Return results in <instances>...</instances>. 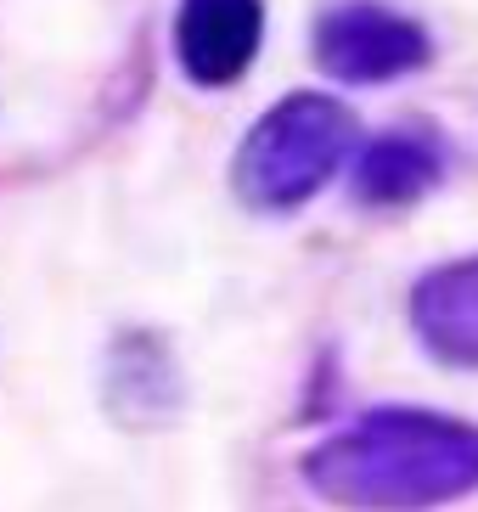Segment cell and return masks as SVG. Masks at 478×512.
I'll return each instance as SVG.
<instances>
[{
  "mask_svg": "<svg viewBox=\"0 0 478 512\" xmlns=\"http://www.w3.org/2000/svg\"><path fill=\"white\" fill-rule=\"evenodd\" d=\"M315 496L349 512H422L478 490V428L462 417L383 406L304 456Z\"/></svg>",
  "mask_w": 478,
  "mask_h": 512,
  "instance_id": "1",
  "label": "cell"
},
{
  "mask_svg": "<svg viewBox=\"0 0 478 512\" xmlns=\"http://www.w3.org/2000/svg\"><path fill=\"white\" fill-rule=\"evenodd\" d=\"M355 113L332 96H315L299 91L276 102L265 119L248 130L237 152V197L248 209H265V214H287L310 203L321 186L344 169V158L355 152Z\"/></svg>",
  "mask_w": 478,
  "mask_h": 512,
  "instance_id": "2",
  "label": "cell"
},
{
  "mask_svg": "<svg viewBox=\"0 0 478 512\" xmlns=\"http://www.w3.org/2000/svg\"><path fill=\"white\" fill-rule=\"evenodd\" d=\"M428 57H434L428 29L411 23L405 12L377 6V0H349V6L321 17V29H315L321 74L344 79V85H389V79L417 74Z\"/></svg>",
  "mask_w": 478,
  "mask_h": 512,
  "instance_id": "3",
  "label": "cell"
},
{
  "mask_svg": "<svg viewBox=\"0 0 478 512\" xmlns=\"http://www.w3.org/2000/svg\"><path fill=\"white\" fill-rule=\"evenodd\" d=\"M259 40H265V6L259 0H180L175 62L203 91L237 85L254 68Z\"/></svg>",
  "mask_w": 478,
  "mask_h": 512,
  "instance_id": "4",
  "label": "cell"
},
{
  "mask_svg": "<svg viewBox=\"0 0 478 512\" xmlns=\"http://www.w3.org/2000/svg\"><path fill=\"white\" fill-rule=\"evenodd\" d=\"M411 327L445 366H478V254L439 265L411 293Z\"/></svg>",
  "mask_w": 478,
  "mask_h": 512,
  "instance_id": "5",
  "label": "cell"
},
{
  "mask_svg": "<svg viewBox=\"0 0 478 512\" xmlns=\"http://www.w3.org/2000/svg\"><path fill=\"white\" fill-rule=\"evenodd\" d=\"M439 175H445V152L417 130H394V136H377L360 147L355 197L372 209H405V203L434 192Z\"/></svg>",
  "mask_w": 478,
  "mask_h": 512,
  "instance_id": "6",
  "label": "cell"
}]
</instances>
